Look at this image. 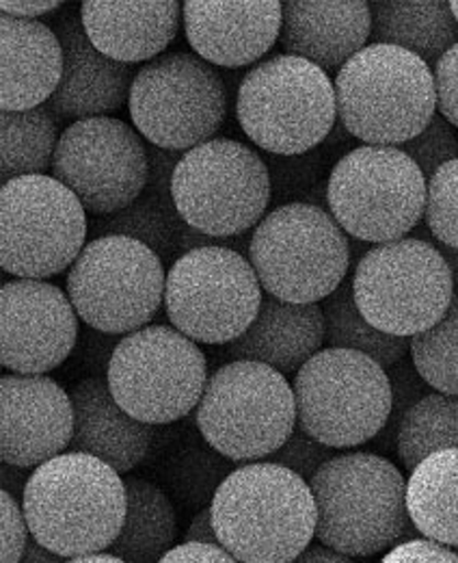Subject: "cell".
<instances>
[{"label":"cell","mask_w":458,"mask_h":563,"mask_svg":"<svg viewBox=\"0 0 458 563\" xmlns=\"http://www.w3.org/2000/svg\"><path fill=\"white\" fill-rule=\"evenodd\" d=\"M409 353L431 388L458 397V295L437 325L411 339Z\"/></svg>","instance_id":"cell-34"},{"label":"cell","mask_w":458,"mask_h":563,"mask_svg":"<svg viewBox=\"0 0 458 563\" xmlns=\"http://www.w3.org/2000/svg\"><path fill=\"white\" fill-rule=\"evenodd\" d=\"M372 40V7L364 0L283 2L279 44L321 70H342Z\"/></svg>","instance_id":"cell-22"},{"label":"cell","mask_w":458,"mask_h":563,"mask_svg":"<svg viewBox=\"0 0 458 563\" xmlns=\"http://www.w3.org/2000/svg\"><path fill=\"white\" fill-rule=\"evenodd\" d=\"M406 507L422 538L458 549V449L439 451L411 471Z\"/></svg>","instance_id":"cell-28"},{"label":"cell","mask_w":458,"mask_h":563,"mask_svg":"<svg viewBox=\"0 0 458 563\" xmlns=\"http://www.w3.org/2000/svg\"><path fill=\"white\" fill-rule=\"evenodd\" d=\"M437 247H439V252L444 254V258H446V263H448V267H450V272H453V280H455V290H457L458 295V250H453V247H446V245H439V243H435Z\"/></svg>","instance_id":"cell-49"},{"label":"cell","mask_w":458,"mask_h":563,"mask_svg":"<svg viewBox=\"0 0 458 563\" xmlns=\"http://www.w3.org/2000/svg\"><path fill=\"white\" fill-rule=\"evenodd\" d=\"M57 35L64 46L62 85L46 104L59 122L109 118L131 100L136 71L102 55L87 37L80 11L66 9L57 18Z\"/></svg>","instance_id":"cell-21"},{"label":"cell","mask_w":458,"mask_h":563,"mask_svg":"<svg viewBox=\"0 0 458 563\" xmlns=\"http://www.w3.org/2000/svg\"><path fill=\"white\" fill-rule=\"evenodd\" d=\"M437 113L458 131V44L435 64Z\"/></svg>","instance_id":"cell-41"},{"label":"cell","mask_w":458,"mask_h":563,"mask_svg":"<svg viewBox=\"0 0 458 563\" xmlns=\"http://www.w3.org/2000/svg\"><path fill=\"white\" fill-rule=\"evenodd\" d=\"M185 228V221L180 214H171L165 211L160 205L149 200L147 196H141L131 207L124 211L98 217L89 223V232L93 239L118 234L129 236L134 241H141L152 252L160 256V261L176 263L174 256L180 252V232Z\"/></svg>","instance_id":"cell-33"},{"label":"cell","mask_w":458,"mask_h":563,"mask_svg":"<svg viewBox=\"0 0 458 563\" xmlns=\"http://www.w3.org/2000/svg\"><path fill=\"white\" fill-rule=\"evenodd\" d=\"M428 180L400 147L361 145L344 154L327 183L328 212L361 243H392L426 212Z\"/></svg>","instance_id":"cell-10"},{"label":"cell","mask_w":458,"mask_h":563,"mask_svg":"<svg viewBox=\"0 0 458 563\" xmlns=\"http://www.w3.org/2000/svg\"><path fill=\"white\" fill-rule=\"evenodd\" d=\"M393 442L409 473L439 451L458 449V397L444 393L422 397L402 417Z\"/></svg>","instance_id":"cell-32"},{"label":"cell","mask_w":458,"mask_h":563,"mask_svg":"<svg viewBox=\"0 0 458 563\" xmlns=\"http://www.w3.org/2000/svg\"><path fill=\"white\" fill-rule=\"evenodd\" d=\"M333 451L335 449L319 442L316 438H312L310 433L297 427L294 433L286 440V444L277 453H272L266 462L283 466L310 484L328 460L335 457Z\"/></svg>","instance_id":"cell-37"},{"label":"cell","mask_w":458,"mask_h":563,"mask_svg":"<svg viewBox=\"0 0 458 563\" xmlns=\"http://www.w3.org/2000/svg\"><path fill=\"white\" fill-rule=\"evenodd\" d=\"M22 507L33 540L74 560L111 549L126 520L129 494L115 468L67 451L31 473Z\"/></svg>","instance_id":"cell-2"},{"label":"cell","mask_w":458,"mask_h":563,"mask_svg":"<svg viewBox=\"0 0 458 563\" xmlns=\"http://www.w3.org/2000/svg\"><path fill=\"white\" fill-rule=\"evenodd\" d=\"M424 219L439 245L458 250V158L428 180Z\"/></svg>","instance_id":"cell-35"},{"label":"cell","mask_w":458,"mask_h":563,"mask_svg":"<svg viewBox=\"0 0 458 563\" xmlns=\"http://www.w3.org/2000/svg\"><path fill=\"white\" fill-rule=\"evenodd\" d=\"M74 435L69 451L102 460L120 475L145 460L156 424L136 421L113 397L102 377H87L71 388Z\"/></svg>","instance_id":"cell-24"},{"label":"cell","mask_w":458,"mask_h":563,"mask_svg":"<svg viewBox=\"0 0 458 563\" xmlns=\"http://www.w3.org/2000/svg\"><path fill=\"white\" fill-rule=\"evenodd\" d=\"M353 292L375 328L402 339L437 325L457 297L444 254L417 236L372 245L355 267Z\"/></svg>","instance_id":"cell-8"},{"label":"cell","mask_w":458,"mask_h":563,"mask_svg":"<svg viewBox=\"0 0 458 563\" xmlns=\"http://www.w3.org/2000/svg\"><path fill=\"white\" fill-rule=\"evenodd\" d=\"M132 124L149 145L185 154L214 140L225 122L221 74L193 53H167L143 64L132 82Z\"/></svg>","instance_id":"cell-15"},{"label":"cell","mask_w":458,"mask_h":563,"mask_svg":"<svg viewBox=\"0 0 458 563\" xmlns=\"http://www.w3.org/2000/svg\"><path fill=\"white\" fill-rule=\"evenodd\" d=\"M80 20L87 37L102 55L136 66L158 59L176 40L182 4L178 0H85L80 4Z\"/></svg>","instance_id":"cell-23"},{"label":"cell","mask_w":458,"mask_h":563,"mask_svg":"<svg viewBox=\"0 0 458 563\" xmlns=\"http://www.w3.org/2000/svg\"><path fill=\"white\" fill-rule=\"evenodd\" d=\"M53 176L89 214H115L147 187V143L131 124L111 115L74 122L62 133Z\"/></svg>","instance_id":"cell-17"},{"label":"cell","mask_w":458,"mask_h":563,"mask_svg":"<svg viewBox=\"0 0 458 563\" xmlns=\"http://www.w3.org/2000/svg\"><path fill=\"white\" fill-rule=\"evenodd\" d=\"M337 120L364 145L400 147L437 115L435 71L417 55L368 44L335 80Z\"/></svg>","instance_id":"cell-4"},{"label":"cell","mask_w":458,"mask_h":563,"mask_svg":"<svg viewBox=\"0 0 458 563\" xmlns=\"http://www.w3.org/2000/svg\"><path fill=\"white\" fill-rule=\"evenodd\" d=\"M247 258L264 292L292 303H319L346 282L353 247L331 212L290 202L266 212L252 232Z\"/></svg>","instance_id":"cell-5"},{"label":"cell","mask_w":458,"mask_h":563,"mask_svg":"<svg viewBox=\"0 0 458 563\" xmlns=\"http://www.w3.org/2000/svg\"><path fill=\"white\" fill-rule=\"evenodd\" d=\"M236 118L245 135L264 152L301 156L327 140L335 126V85L319 66L277 55L243 76Z\"/></svg>","instance_id":"cell-7"},{"label":"cell","mask_w":458,"mask_h":563,"mask_svg":"<svg viewBox=\"0 0 458 563\" xmlns=\"http://www.w3.org/2000/svg\"><path fill=\"white\" fill-rule=\"evenodd\" d=\"M208 377V362L196 341L163 323L126 334L111 353L107 371L118 404L147 424L189 417Z\"/></svg>","instance_id":"cell-13"},{"label":"cell","mask_w":458,"mask_h":563,"mask_svg":"<svg viewBox=\"0 0 458 563\" xmlns=\"http://www.w3.org/2000/svg\"><path fill=\"white\" fill-rule=\"evenodd\" d=\"M0 518H2V563H20L33 536L20 500L9 493H0Z\"/></svg>","instance_id":"cell-39"},{"label":"cell","mask_w":458,"mask_h":563,"mask_svg":"<svg viewBox=\"0 0 458 563\" xmlns=\"http://www.w3.org/2000/svg\"><path fill=\"white\" fill-rule=\"evenodd\" d=\"M2 183L26 176H48L59 147V120L51 109L2 111Z\"/></svg>","instance_id":"cell-30"},{"label":"cell","mask_w":458,"mask_h":563,"mask_svg":"<svg viewBox=\"0 0 458 563\" xmlns=\"http://www.w3.org/2000/svg\"><path fill=\"white\" fill-rule=\"evenodd\" d=\"M64 7V2H55V0H48V2H37V0H31V2H24V0H2L0 2V9H2V15H11V18H20V20H37L42 15H48V13H55Z\"/></svg>","instance_id":"cell-44"},{"label":"cell","mask_w":458,"mask_h":563,"mask_svg":"<svg viewBox=\"0 0 458 563\" xmlns=\"http://www.w3.org/2000/svg\"><path fill=\"white\" fill-rule=\"evenodd\" d=\"M327 347L364 353L379 362L383 368H392L411 347V339L392 336L375 328L357 308L353 280L344 282L331 297L323 301Z\"/></svg>","instance_id":"cell-31"},{"label":"cell","mask_w":458,"mask_h":563,"mask_svg":"<svg viewBox=\"0 0 458 563\" xmlns=\"http://www.w3.org/2000/svg\"><path fill=\"white\" fill-rule=\"evenodd\" d=\"M327 341L321 303H292L264 292L252 328L227 345L232 360L260 362L281 375H297Z\"/></svg>","instance_id":"cell-25"},{"label":"cell","mask_w":458,"mask_h":563,"mask_svg":"<svg viewBox=\"0 0 458 563\" xmlns=\"http://www.w3.org/2000/svg\"><path fill=\"white\" fill-rule=\"evenodd\" d=\"M66 563H126L115 555H111L109 551L104 553H96V555H82V558H74V560H67Z\"/></svg>","instance_id":"cell-50"},{"label":"cell","mask_w":458,"mask_h":563,"mask_svg":"<svg viewBox=\"0 0 458 563\" xmlns=\"http://www.w3.org/2000/svg\"><path fill=\"white\" fill-rule=\"evenodd\" d=\"M126 520L109 553L126 563H160L178 538V516L171 498L143 477H126Z\"/></svg>","instance_id":"cell-29"},{"label":"cell","mask_w":458,"mask_h":563,"mask_svg":"<svg viewBox=\"0 0 458 563\" xmlns=\"http://www.w3.org/2000/svg\"><path fill=\"white\" fill-rule=\"evenodd\" d=\"M165 263L129 236L91 239L67 272V295L89 328L126 336L165 306Z\"/></svg>","instance_id":"cell-12"},{"label":"cell","mask_w":458,"mask_h":563,"mask_svg":"<svg viewBox=\"0 0 458 563\" xmlns=\"http://www.w3.org/2000/svg\"><path fill=\"white\" fill-rule=\"evenodd\" d=\"M297 427L331 449H353L381 435L393 408L390 373L372 357L325 347L292 382Z\"/></svg>","instance_id":"cell-9"},{"label":"cell","mask_w":458,"mask_h":563,"mask_svg":"<svg viewBox=\"0 0 458 563\" xmlns=\"http://www.w3.org/2000/svg\"><path fill=\"white\" fill-rule=\"evenodd\" d=\"M196 419L203 440L223 457L266 462L297 429L294 390L266 364L232 360L210 373Z\"/></svg>","instance_id":"cell-6"},{"label":"cell","mask_w":458,"mask_h":563,"mask_svg":"<svg viewBox=\"0 0 458 563\" xmlns=\"http://www.w3.org/2000/svg\"><path fill=\"white\" fill-rule=\"evenodd\" d=\"M182 22L197 57L210 66L236 70L260 62L277 44L283 2L187 0L182 4Z\"/></svg>","instance_id":"cell-20"},{"label":"cell","mask_w":458,"mask_h":563,"mask_svg":"<svg viewBox=\"0 0 458 563\" xmlns=\"http://www.w3.org/2000/svg\"><path fill=\"white\" fill-rule=\"evenodd\" d=\"M66 558H62V555H57V553H53V551H48L46 547H42L40 542H35V540H31V544H29V549H26V553H24V558L20 560V563H66Z\"/></svg>","instance_id":"cell-48"},{"label":"cell","mask_w":458,"mask_h":563,"mask_svg":"<svg viewBox=\"0 0 458 563\" xmlns=\"http://www.w3.org/2000/svg\"><path fill=\"white\" fill-rule=\"evenodd\" d=\"M29 477L26 475V468H18V466H11V464H2V490L11 494V496H24L26 490V484H29Z\"/></svg>","instance_id":"cell-46"},{"label":"cell","mask_w":458,"mask_h":563,"mask_svg":"<svg viewBox=\"0 0 458 563\" xmlns=\"http://www.w3.org/2000/svg\"><path fill=\"white\" fill-rule=\"evenodd\" d=\"M400 150L413 158V163L422 169L424 178L431 180L444 165L458 158V137L455 126H450L439 113L433 122L415 137L400 145Z\"/></svg>","instance_id":"cell-36"},{"label":"cell","mask_w":458,"mask_h":563,"mask_svg":"<svg viewBox=\"0 0 458 563\" xmlns=\"http://www.w3.org/2000/svg\"><path fill=\"white\" fill-rule=\"evenodd\" d=\"M372 7V42L404 48L428 66L458 44V20L450 2L377 0Z\"/></svg>","instance_id":"cell-27"},{"label":"cell","mask_w":458,"mask_h":563,"mask_svg":"<svg viewBox=\"0 0 458 563\" xmlns=\"http://www.w3.org/2000/svg\"><path fill=\"white\" fill-rule=\"evenodd\" d=\"M219 544L241 563H290L312 547L319 509L297 473L252 462L227 473L212 496Z\"/></svg>","instance_id":"cell-1"},{"label":"cell","mask_w":458,"mask_h":563,"mask_svg":"<svg viewBox=\"0 0 458 563\" xmlns=\"http://www.w3.org/2000/svg\"><path fill=\"white\" fill-rule=\"evenodd\" d=\"M2 355L7 371L44 375L76 347L78 312L59 286L46 280H9L0 292Z\"/></svg>","instance_id":"cell-18"},{"label":"cell","mask_w":458,"mask_h":563,"mask_svg":"<svg viewBox=\"0 0 458 563\" xmlns=\"http://www.w3.org/2000/svg\"><path fill=\"white\" fill-rule=\"evenodd\" d=\"M174 205L201 234L236 239L266 217L272 194L262 156L234 140H212L185 152L174 172Z\"/></svg>","instance_id":"cell-11"},{"label":"cell","mask_w":458,"mask_h":563,"mask_svg":"<svg viewBox=\"0 0 458 563\" xmlns=\"http://www.w3.org/2000/svg\"><path fill=\"white\" fill-rule=\"evenodd\" d=\"M450 7H453V13H455V18L458 20V0L450 2Z\"/></svg>","instance_id":"cell-51"},{"label":"cell","mask_w":458,"mask_h":563,"mask_svg":"<svg viewBox=\"0 0 458 563\" xmlns=\"http://www.w3.org/2000/svg\"><path fill=\"white\" fill-rule=\"evenodd\" d=\"M381 563H458V553L428 538H411L388 551Z\"/></svg>","instance_id":"cell-42"},{"label":"cell","mask_w":458,"mask_h":563,"mask_svg":"<svg viewBox=\"0 0 458 563\" xmlns=\"http://www.w3.org/2000/svg\"><path fill=\"white\" fill-rule=\"evenodd\" d=\"M160 563H241L234 560L223 547L219 544H196L182 542L174 547Z\"/></svg>","instance_id":"cell-43"},{"label":"cell","mask_w":458,"mask_h":563,"mask_svg":"<svg viewBox=\"0 0 458 563\" xmlns=\"http://www.w3.org/2000/svg\"><path fill=\"white\" fill-rule=\"evenodd\" d=\"M319 509L316 540L348 558L388 553L415 531L406 507V479L375 453L328 460L310 482Z\"/></svg>","instance_id":"cell-3"},{"label":"cell","mask_w":458,"mask_h":563,"mask_svg":"<svg viewBox=\"0 0 458 563\" xmlns=\"http://www.w3.org/2000/svg\"><path fill=\"white\" fill-rule=\"evenodd\" d=\"M390 382H392L393 393V408L392 417L390 422L386 427V433H388V440L393 438L395 440V431H398V424L402 421V417L422 399L426 397L428 393L426 390V382L422 379V375L417 373V368L413 366V362H398L395 366L390 368Z\"/></svg>","instance_id":"cell-38"},{"label":"cell","mask_w":458,"mask_h":563,"mask_svg":"<svg viewBox=\"0 0 458 563\" xmlns=\"http://www.w3.org/2000/svg\"><path fill=\"white\" fill-rule=\"evenodd\" d=\"M185 542H196V544H219L216 531H214V518H212V505H205L197 516H193ZM221 547V544H219Z\"/></svg>","instance_id":"cell-45"},{"label":"cell","mask_w":458,"mask_h":563,"mask_svg":"<svg viewBox=\"0 0 458 563\" xmlns=\"http://www.w3.org/2000/svg\"><path fill=\"white\" fill-rule=\"evenodd\" d=\"M147 154H149V176H147V187H145L143 196H147L149 200L160 205L165 211L178 214L176 205H174L171 185H174V172H176L182 154L160 150L156 145H147Z\"/></svg>","instance_id":"cell-40"},{"label":"cell","mask_w":458,"mask_h":563,"mask_svg":"<svg viewBox=\"0 0 458 563\" xmlns=\"http://www.w3.org/2000/svg\"><path fill=\"white\" fill-rule=\"evenodd\" d=\"M2 269L15 280H46L69 269L87 245V211L55 176L2 185Z\"/></svg>","instance_id":"cell-16"},{"label":"cell","mask_w":458,"mask_h":563,"mask_svg":"<svg viewBox=\"0 0 458 563\" xmlns=\"http://www.w3.org/2000/svg\"><path fill=\"white\" fill-rule=\"evenodd\" d=\"M290 563H355V560L321 544V547H310Z\"/></svg>","instance_id":"cell-47"},{"label":"cell","mask_w":458,"mask_h":563,"mask_svg":"<svg viewBox=\"0 0 458 563\" xmlns=\"http://www.w3.org/2000/svg\"><path fill=\"white\" fill-rule=\"evenodd\" d=\"M2 464L37 468L69 451L71 397L48 375L7 373L0 382Z\"/></svg>","instance_id":"cell-19"},{"label":"cell","mask_w":458,"mask_h":563,"mask_svg":"<svg viewBox=\"0 0 458 563\" xmlns=\"http://www.w3.org/2000/svg\"><path fill=\"white\" fill-rule=\"evenodd\" d=\"M262 299V284L249 258L227 247H197L167 272V317L201 345H230L241 339L256 321Z\"/></svg>","instance_id":"cell-14"},{"label":"cell","mask_w":458,"mask_h":563,"mask_svg":"<svg viewBox=\"0 0 458 563\" xmlns=\"http://www.w3.org/2000/svg\"><path fill=\"white\" fill-rule=\"evenodd\" d=\"M2 111H31L51 102L64 76V46L40 20L0 18Z\"/></svg>","instance_id":"cell-26"}]
</instances>
